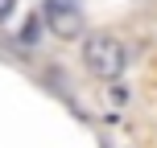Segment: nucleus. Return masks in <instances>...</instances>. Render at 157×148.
I'll use <instances>...</instances> for the list:
<instances>
[{
	"mask_svg": "<svg viewBox=\"0 0 157 148\" xmlns=\"http://www.w3.org/2000/svg\"><path fill=\"white\" fill-rule=\"evenodd\" d=\"M41 21H46L50 33H54V37H62V41L83 37V8H78L75 0H46Z\"/></svg>",
	"mask_w": 157,
	"mask_h": 148,
	"instance_id": "obj_2",
	"label": "nucleus"
},
{
	"mask_svg": "<svg viewBox=\"0 0 157 148\" xmlns=\"http://www.w3.org/2000/svg\"><path fill=\"white\" fill-rule=\"evenodd\" d=\"M108 99H112V103H116V107H120V103L128 99V91H124V86H112V95H108Z\"/></svg>",
	"mask_w": 157,
	"mask_h": 148,
	"instance_id": "obj_4",
	"label": "nucleus"
},
{
	"mask_svg": "<svg viewBox=\"0 0 157 148\" xmlns=\"http://www.w3.org/2000/svg\"><path fill=\"white\" fill-rule=\"evenodd\" d=\"M13 4H17V0H0V21H4V16L13 13Z\"/></svg>",
	"mask_w": 157,
	"mask_h": 148,
	"instance_id": "obj_5",
	"label": "nucleus"
},
{
	"mask_svg": "<svg viewBox=\"0 0 157 148\" xmlns=\"http://www.w3.org/2000/svg\"><path fill=\"white\" fill-rule=\"evenodd\" d=\"M37 37H41V16H29V21H25V29H21V41H25V45H33Z\"/></svg>",
	"mask_w": 157,
	"mask_h": 148,
	"instance_id": "obj_3",
	"label": "nucleus"
},
{
	"mask_svg": "<svg viewBox=\"0 0 157 148\" xmlns=\"http://www.w3.org/2000/svg\"><path fill=\"white\" fill-rule=\"evenodd\" d=\"M83 66L95 78H103V82H116V78L124 74V66H128V49H124V41L112 37V33H91V37L83 41Z\"/></svg>",
	"mask_w": 157,
	"mask_h": 148,
	"instance_id": "obj_1",
	"label": "nucleus"
}]
</instances>
